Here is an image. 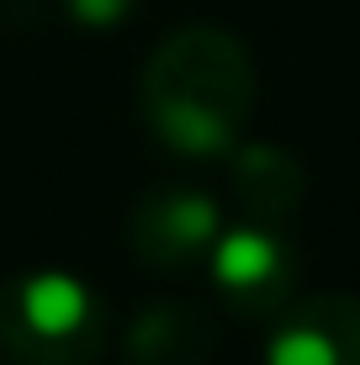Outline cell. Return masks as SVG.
<instances>
[{"label":"cell","mask_w":360,"mask_h":365,"mask_svg":"<svg viewBox=\"0 0 360 365\" xmlns=\"http://www.w3.org/2000/svg\"><path fill=\"white\" fill-rule=\"evenodd\" d=\"M254 106V64L239 37L185 27L143 58L138 111L148 133L180 159H222L239 148Z\"/></svg>","instance_id":"obj_1"},{"label":"cell","mask_w":360,"mask_h":365,"mask_svg":"<svg viewBox=\"0 0 360 365\" xmlns=\"http://www.w3.org/2000/svg\"><path fill=\"white\" fill-rule=\"evenodd\" d=\"M0 344L27 365H91L101 355V292L74 270H27L0 286Z\"/></svg>","instance_id":"obj_2"},{"label":"cell","mask_w":360,"mask_h":365,"mask_svg":"<svg viewBox=\"0 0 360 365\" xmlns=\"http://www.w3.org/2000/svg\"><path fill=\"white\" fill-rule=\"evenodd\" d=\"M217 233H222L217 196L207 185H191V180L148 191L133 207V228H128L138 259H148L154 270H175V265H191V259H207Z\"/></svg>","instance_id":"obj_3"},{"label":"cell","mask_w":360,"mask_h":365,"mask_svg":"<svg viewBox=\"0 0 360 365\" xmlns=\"http://www.w3.org/2000/svg\"><path fill=\"white\" fill-rule=\"evenodd\" d=\"M207 275L228 297V307L281 312L292 297V249L265 222H222L217 244L207 249Z\"/></svg>","instance_id":"obj_4"},{"label":"cell","mask_w":360,"mask_h":365,"mask_svg":"<svg viewBox=\"0 0 360 365\" xmlns=\"http://www.w3.org/2000/svg\"><path fill=\"white\" fill-rule=\"evenodd\" d=\"M265 365H360V297L287 302Z\"/></svg>","instance_id":"obj_5"},{"label":"cell","mask_w":360,"mask_h":365,"mask_svg":"<svg viewBox=\"0 0 360 365\" xmlns=\"http://www.w3.org/2000/svg\"><path fill=\"white\" fill-rule=\"evenodd\" d=\"M228 185L233 201L250 222H265V228H281L302 212L307 201V175L302 165L276 143H239L228 154Z\"/></svg>","instance_id":"obj_6"},{"label":"cell","mask_w":360,"mask_h":365,"mask_svg":"<svg viewBox=\"0 0 360 365\" xmlns=\"http://www.w3.org/2000/svg\"><path fill=\"white\" fill-rule=\"evenodd\" d=\"M212 355V323L185 302H154L128 329L133 365H207Z\"/></svg>","instance_id":"obj_7"},{"label":"cell","mask_w":360,"mask_h":365,"mask_svg":"<svg viewBox=\"0 0 360 365\" xmlns=\"http://www.w3.org/2000/svg\"><path fill=\"white\" fill-rule=\"evenodd\" d=\"M133 11H138V0H64V16L74 27H91V32L122 27Z\"/></svg>","instance_id":"obj_8"}]
</instances>
